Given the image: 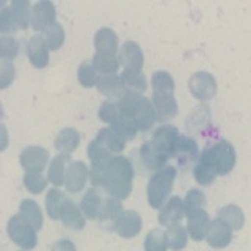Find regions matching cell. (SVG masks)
I'll list each match as a JSON object with an SVG mask.
<instances>
[{"label":"cell","mask_w":251,"mask_h":251,"mask_svg":"<svg viewBox=\"0 0 251 251\" xmlns=\"http://www.w3.org/2000/svg\"><path fill=\"white\" fill-rule=\"evenodd\" d=\"M132 180H133V167L129 159L123 155L113 157L107 165L105 180L102 188L110 198L115 200H127L132 193Z\"/></svg>","instance_id":"6da1fadb"},{"label":"cell","mask_w":251,"mask_h":251,"mask_svg":"<svg viewBox=\"0 0 251 251\" xmlns=\"http://www.w3.org/2000/svg\"><path fill=\"white\" fill-rule=\"evenodd\" d=\"M120 112L130 116L137 123L140 130L151 129V126L157 121V112L152 100L143 96V94H132L127 93L116 102Z\"/></svg>","instance_id":"7a4b0ae2"},{"label":"cell","mask_w":251,"mask_h":251,"mask_svg":"<svg viewBox=\"0 0 251 251\" xmlns=\"http://www.w3.org/2000/svg\"><path fill=\"white\" fill-rule=\"evenodd\" d=\"M176 179V168L165 167L160 171H155L148 182V202L152 209H162L173 190V184Z\"/></svg>","instance_id":"3957f363"},{"label":"cell","mask_w":251,"mask_h":251,"mask_svg":"<svg viewBox=\"0 0 251 251\" xmlns=\"http://www.w3.org/2000/svg\"><path fill=\"white\" fill-rule=\"evenodd\" d=\"M6 231H8V235H10V239L18 247L24 250H33L36 247V243H38L36 231L19 214L13 215L8 220Z\"/></svg>","instance_id":"277c9868"},{"label":"cell","mask_w":251,"mask_h":251,"mask_svg":"<svg viewBox=\"0 0 251 251\" xmlns=\"http://www.w3.org/2000/svg\"><path fill=\"white\" fill-rule=\"evenodd\" d=\"M193 175H195V180L201 185H210L215 180L218 175V165L215 160L214 146H207L201 152L198 162L195 165Z\"/></svg>","instance_id":"5b68a950"},{"label":"cell","mask_w":251,"mask_h":251,"mask_svg":"<svg viewBox=\"0 0 251 251\" xmlns=\"http://www.w3.org/2000/svg\"><path fill=\"white\" fill-rule=\"evenodd\" d=\"M188 90L198 100H209L217 94V80L207 71H198L188 78Z\"/></svg>","instance_id":"8992f818"},{"label":"cell","mask_w":251,"mask_h":251,"mask_svg":"<svg viewBox=\"0 0 251 251\" xmlns=\"http://www.w3.org/2000/svg\"><path fill=\"white\" fill-rule=\"evenodd\" d=\"M19 162L27 173H41L49 162V152L43 146H27L21 152Z\"/></svg>","instance_id":"52a82bcc"},{"label":"cell","mask_w":251,"mask_h":251,"mask_svg":"<svg viewBox=\"0 0 251 251\" xmlns=\"http://www.w3.org/2000/svg\"><path fill=\"white\" fill-rule=\"evenodd\" d=\"M118 58H120V63L124 66V69L132 71V73H141L145 65L143 50L135 41H126L121 46Z\"/></svg>","instance_id":"ba28073f"},{"label":"cell","mask_w":251,"mask_h":251,"mask_svg":"<svg viewBox=\"0 0 251 251\" xmlns=\"http://www.w3.org/2000/svg\"><path fill=\"white\" fill-rule=\"evenodd\" d=\"M179 138L180 135H179L177 127H175V126H171V124H163L154 132V137L151 141L159 151L167 154L168 157H173V152H175V148L177 145Z\"/></svg>","instance_id":"9c48e42d"},{"label":"cell","mask_w":251,"mask_h":251,"mask_svg":"<svg viewBox=\"0 0 251 251\" xmlns=\"http://www.w3.org/2000/svg\"><path fill=\"white\" fill-rule=\"evenodd\" d=\"M206 240L212 248H226L232 240V229L227 226L222 218L210 220Z\"/></svg>","instance_id":"30bf717a"},{"label":"cell","mask_w":251,"mask_h":251,"mask_svg":"<svg viewBox=\"0 0 251 251\" xmlns=\"http://www.w3.org/2000/svg\"><path fill=\"white\" fill-rule=\"evenodd\" d=\"M141 226H143V220H141L140 214L130 209L124 210L113 225L116 234L123 239H133L141 231Z\"/></svg>","instance_id":"8fae6325"},{"label":"cell","mask_w":251,"mask_h":251,"mask_svg":"<svg viewBox=\"0 0 251 251\" xmlns=\"http://www.w3.org/2000/svg\"><path fill=\"white\" fill-rule=\"evenodd\" d=\"M55 18H57V10L52 2L41 0L31 8V27L35 30L44 31L47 27L55 24Z\"/></svg>","instance_id":"7c38bea8"},{"label":"cell","mask_w":251,"mask_h":251,"mask_svg":"<svg viewBox=\"0 0 251 251\" xmlns=\"http://www.w3.org/2000/svg\"><path fill=\"white\" fill-rule=\"evenodd\" d=\"M209 223H210V218H209V214L206 212V209L193 210L190 214H187L188 237L195 242H201L202 239H206Z\"/></svg>","instance_id":"4fadbf2b"},{"label":"cell","mask_w":251,"mask_h":251,"mask_svg":"<svg viewBox=\"0 0 251 251\" xmlns=\"http://www.w3.org/2000/svg\"><path fill=\"white\" fill-rule=\"evenodd\" d=\"M215 160L218 165V175H227L235 167V149L227 140H220L214 145Z\"/></svg>","instance_id":"5bb4252c"},{"label":"cell","mask_w":251,"mask_h":251,"mask_svg":"<svg viewBox=\"0 0 251 251\" xmlns=\"http://www.w3.org/2000/svg\"><path fill=\"white\" fill-rule=\"evenodd\" d=\"M88 179H90V170L86 167V163H83L82 160H77L71 163L65 187L69 193H78L85 188Z\"/></svg>","instance_id":"9a60e30c"},{"label":"cell","mask_w":251,"mask_h":251,"mask_svg":"<svg viewBox=\"0 0 251 251\" xmlns=\"http://www.w3.org/2000/svg\"><path fill=\"white\" fill-rule=\"evenodd\" d=\"M185 215V204L184 200H180L179 196H171L167 201V204L160 209L159 214V223L162 226H175L179 225V222Z\"/></svg>","instance_id":"2e32d148"},{"label":"cell","mask_w":251,"mask_h":251,"mask_svg":"<svg viewBox=\"0 0 251 251\" xmlns=\"http://www.w3.org/2000/svg\"><path fill=\"white\" fill-rule=\"evenodd\" d=\"M152 104L157 112V121H170L171 118L177 115V100L175 94H163V93H152Z\"/></svg>","instance_id":"e0dca14e"},{"label":"cell","mask_w":251,"mask_h":251,"mask_svg":"<svg viewBox=\"0 0 251 251\" xmlns=\"http://www.w3.org/2000/svg\"><path fill=\"white\" fill-rule=\"evenodd\" d=\"M27 57L30 63L38 69L49 65V47L46 46L41 36H31L27 44Z\"/></svg>","instance_id":"ac0fdd59"},{"label":"cell","mask_w":251,"mask_h":251,"mask_svg":"<svg viewBox=\"0 0 251 251\" xmlns=\"http://www.w3.org/2000/svg\"><path fill=\"white\" fill-rule=\"evenodd\" d=\"M140 157L148 170H155V171H160L162 168H165V163L170 159L167 154H163L152 145V141H146V143L141 145Z\"/></svg>","instance_id":"d6986e66"},{"label":"cell","mask_w":251,"mask_h":251,"mask_svg":"<svg viewBox=\"0 0 251 251\" xmlns=\"http://www.w3.org/2000/svg\"><path fill=\"white\" fill-rule=\"evenodd\" d=\"M71 157L69 154H58L57 157H53L50 160V167L49 171H47V176H49V180L55 185L60 187L66 182V176H68V170L71 167Z\"/></svg>","instance_id":"ffe728a7"},{"label":"cell","mask_w":251,"mask_h":251,"mask_svg":"<svg viewBox=\"0 0 251 251\" xmlns=\"http://www.w3.org/2000/svg\"><path fill=\"white\" fill-rule=\"evenodd\" d=\"M60 220L66 227H69V229H74V231L83 229L85 223H86V217L83 215L82 209L78 206H75V202H73L71 200H68L66 204H65V207H63Z\"/></svg>","instance_id":"44dd1931"},{"label":"cell","mask_w":251,"mask_h":251,"mask_svg":"<svg viewBox=\"0 0 251 251\" xmlns=\"http://www.w3.org/2000/svg\"><path fill=\"white\" fill-rule=\"evenodd\" d=\"M198 152H200L198 143H196L193 138L180 135L177 145L175 148V152H173V157H175L180 165H187V163H192L196 157H198Z\"/></svg>","instance_id":"7402d4cb"},{"label":"cell","mask_w":251,"mask_h":251,"mask_svg":"<svg viewBox=\"0 0 251 251\" xmlns=\"http://www.w3.org/2000/svg\"><path fill=\"white\" fill-rule=\"evenodd\" d=\"M98 91L104 96L110 98V99H118L120 100L124 94H127L124 90V85L121 80V75H102L98 82Z\"/></svg>","instance_id":"603a6c76"},{"label":"cell","mask_w":251,"mask_h":251,"mask_svg":"<svg viewBox=\"0 0 251 251\" xmlns=\"http://www.w3.org/2000/svg\"><path fill=\"white\" fill-rule=\"evenodd\" d=\"M94 47L99 53L116 55L118 50V36L112 28L102 27L94 35Z\"/></svg>","instance_id":"cb8c5ba5"},{"label":"cell","mask_w":251,"mask_h":251,"mask_svg":"<svg viewBox=\"0 0 251 251\" xmlns=\"http://www.w3.org/2000/svg\"><path fill=\"white\" fill-rule=\"evenodd\" d=\"M19 215L25 220V222L33 227L35 231H39L43 227V212L38 202L33 200H24L19 206Z\"/></svg>","instance_id":"d4e9b609"},{"label":"cell","mask_w":251,"mask_h":251,"mask_svg":"<svg viewBox=\"0 0 251 251\" xmlns=\"http://www.w3.org/2000/svg\"><path fill=\"white\" fill-rule=\"evenodd\" d=\"M80 145V133L73 127H66L60 130V133L55 138V149L60 151V154H71Z\"/></svg>","instance_id":"484cf974"},{"label":"cell","mask_w":251,"mask_h":251,"mask_svg":"<svg viewBox=\"0 0 251 251\" xmlns=\"http://www.w3.org/2000/svg\"><path fill=\"white\" fill-rule=\"evenodd\" d=\"M102 202H104V198H102L100 193L98 192V188H90V190L83 195L82 202H80V209L83 212V215L88 220L99 218Z\"/></svg>","instance_id":"4316f807"},{"label":"cell","mask_w":251,"mask_h":251,"mask_svg":"<svg viewBox=\"0 0 251 251\" xmlns=\"http://www.w3.org/2000/svg\"><path fill=\"white\" fill-rule=\"evenodd\" d=\"M110 129L115 130L118 135L123 137L124 140H133L137 137L138 133V126L137 123L132 120L130 116L124 115V113H118L116 118L112 121V124H110Z\"/></svg>","instance_id":"83f0119b"},{"label":"cell","mask_w":251,"mask_h":251,"mask_svg":"<svg viewBox=\"0 0 251 251\" xmlns=\"http://www.w3.org/2000/svg\"><path fill=\"white\" fill-rule=\"evenodd\" d=\"M8 6H10L18 30H27V27L31 24V10L28 0H13Z\"/></svg>","instance_id":"f1b7e54d"},{"label":"cell","mask_w":251,"mask_h":251,"mask_svg":"<svg viewBox=\"0 0 251 251\" xmlns=\"http://www.w3.org/2000/svg\"><path fill=\"white\" fill-rule=\"evenodd\" d=\"M93 66L96 68L98 74L102 75H113L116 74V71L120 69V58L116 55H108V53H99L96 52L91 60Z\"/></svg>","instance_id":"f546056e"},{"label":"cell","mask_w":251,"mask_h":251,"mask_svg":"<svg viewBox=\"0 0 251 251\" xmlns=\"http://www.w3.org/2000/svg\"><path fill=\"white\" fill-rule=\"evenodd\" d=\"M218 218H222L232 231H240L243 225H245V214L235 204H227V206L220 209Z\"/></svg>","instance_id":"4dcf8cb0"},{"label":"cell","mask_w":251,"mask_h":251,"mask_svg":"<svg viewBox=\"0 0 251 251\" xmlns=\"http://www.w3.org/2000/svg\"><path fill=\"white\" fill-rule=\"evenodd\" d=\"M121 80L126 93L141 94L148 90V78L143 73H132V71H123Z\"/></svg>","instance_id":"1f68e13d"},{"label":"cell","mask_w":251,"mask_h":251,"mask_svg":"<svg viewBox=\"0 0 251 251\" xmlns=\"http://www.w3.org/2000/svg\"><path fill=\"white\" fill-rule=\"evenodd\" d=\"M94 140H98L99 143L104 146L105 149H108V151L112 152V154L113 152H121L123 149H124V146H126V140L123 137L118 135L115 130L107 129V127L100 129Z\"/></svg>","instance_id":"d6a6232c"},{"label":"cell","mask_w":251,"mask_h":251,"mask_svg":"<svg viewBox=\"0 0 251 251\" xmlns=\"http://www.w3.org/2000/svg\"><path fill=\"white\" fill-rule=\"evenodd\" d=\"M66 201H68V198L58 190V188H50V190L47 192L46 210L52 220H60L61 210H63V207H65Z\"/></svg>","instance_id":"836d02e7"},{"label":"cell","mask_w":251,"mask_h":251,"mask_svg":"<svg viewBox=\"0 0 251 251\" xmlns=\"http://www.w3.org/2000/svg\"><path fill=\"white\" fill-rule=\"evenodd\" d=\"M123 204L120 200L115 198H104V202H102L100 207V214H99V222L105 223V222H113V225L116 223V220L121 217L123 214Z\"/></svg>","instance_id":"e575fe53"},{"label":"cell","mask_w":251,"mask_h":251,"mask_svg":"<svg viewBox=\"0 0 251 251\" xmlns=\"http://www.w3.org/2000/svg\"><path fill=\"white\" fill-rule=\"evenodd\" d=\"M41 38L44 39L46 46L49 47V50L55 52L63 46V43H65V30H63V27L58 22H55L43 31Z\"/></svg>","instance_id":"d590c367"},{"label":"cell","mask_w":251,"mask_h":251,"mask_svg":"<svg viewBox=\"0 0 251 251\" xmlns=\"http://www.w3.org/2000/svg\"><path fill=\"white\" fill-rule=\"evenodd\" d=\"M152 93H163V94H175V80L167 71H155L152 74Z\"/></svg>","instance_id":"8d00e7d4"},{"label":"cell","mask_w":251,"mask_h":251,"mask_svg":"<svg viewBox=\"0 0 251 251\" xmlns=\"http://www.w3.org/2000/svg\"><path fill=\"white\" fill-rule=\"evenodd\" d=\"M167 237H168V247L175 251H180L187 247L188 242V232L184 226L180 225H175L170 226L167 231Z\"/></svg>","instance_id":"74e56055"},{"label":"cell","mask_w":251,"mask_h":251,"mask_svg":"<svg viewBox=\"0 0 251 251\" xmlns=\"http://www.w3.org/2000/svg\"><path fill=\"white\" fill-rule=\"evenodd\" d=\"M77 78H78V83L82 86H85V88H91V86L98 85L100 77L91 61H83L77 69Z\"/></svg>","instance_id":"f35d334b"},{"label":"cell","mask_w":251,"mask_h":251,"mask_svg":"<svg viewBox=\"0 0 251 251\" xmlns=\"http://www.w3.org/2000/svg\"><path fill=\"white\" fill-rule=\"evenodd\" d=\"M167 250H168L167 231L152 229L148 232L145 239V251H167Z\"/></svg>","instance_id":"ab89813d"},{"label":"cell","mask_w":251,"mask_h":251,"mask_svg":"<svg viewBox=\"0 0 251 251\" xmlns=\"http://www.w3.org/2000/svg\"><path fill=\"white\" fill-rule=\"evenodd\" d=\"M86 154H88V159L91 162V165H100V163H107L113 159L112 152L108 151V149H105L104 146H102L98 140H93L90 146H88V151H86Z\"/></svg>","instance_id":"60d3db41"},{"label":"cell","mask_w":251,"mask_h":251,"mask_svg":"<svg viewBox=\"0 0 251 251\" xmlns=\"http://www.w3.org/2000/svg\"><path fill=\"white\" fill-rule=\"evenodd\" d=\"M184 204H185V215L193 210L204 209V206H206V195L201 190H198V188H192V190L187 192Z\"/></svg>","instance_id":"b9f144b4"},{"label":"cell","mask_w":251,"mask_h":251,"mask_svg":"<svg viewBox=\"0 0 251 251\" xmlns=\"http://www.w3.org/2000/svg\"><path fill=\"white\" fill-rule=\"evenodd\" d=\"M24 185L33 195H38L44 192L47 187V179L41 175V173H25L24 175Z\"/></svg>","instance_id":"7bdbcfd3"},{"label":"cell","mask_w":251,"mask_h":251,"mask_svg":"<svg viewBox=\"0 0 251 251\" xmlns=\"http://www.w3.org/2000/svg\"><path fill=\"white\" fill-rule=\"evenodd\" d=\"M19 53V41L11 36H3L0 39V55L2 60H14Z\"/></svg>","instance_id":"ee69618b"},{"label":"cell","mask_w":251,"mask_h":251,"mask_svg":"<svg viewBox=\"0 0 251 251\" xmlns=\"http://www.w3.org/2000/svg\"><path fill=\"white\" fill-rule=\"evenodd\" d=\"M18 27H16V22L11 16L10 6H3L0 11V31L3 33V36H6L8 33H14Z\"/></svg>","instance_id":"f6af8a7d"},{"label":"cell","mask_w":251,"mask_h":251,"mask_svg":"<svg viewBox=\"0 0 251 251\" xmlns=\"http://www.w3.org/2000/svg\"><path fill=\"white\" fill-rule=\"evenodd\" d=\"M120 113V108H118V104L116 102H112V100H105L104 104L100 105L99 108V120L104 121L107 124H112V121L116 118V115Z\"/></svg>","instance_id":"bcb514c9"},{"label":"cell","mask_w":251,"mask_h":251,"mask_svg":"<svg viewBox=\"0 0 251 251\" xmlns=\"http://www.w3.org/2000/svg\"><path fill=\"white\" fill-rule=\"evenodd\" d=\"M14 80V66L11 61L2 60V66H0V86L2 90L8 88L10 83Z\"/></svg>","instance_id":"7dc6e473"},{"label":"cell","mask_w":251,"mask_h":251,"mask_svg":"<svg viewBox=\"0 0 251 251\" xmlns=\"http://www.w3.org/2000/svg\"><path fill=\"white\" fill-rule=\"evenodd\" d=\"M50 251H77V248L69 239H61L53 243Z\"/></svg>","instance_id":"c3c4849f"}]
</instances>
